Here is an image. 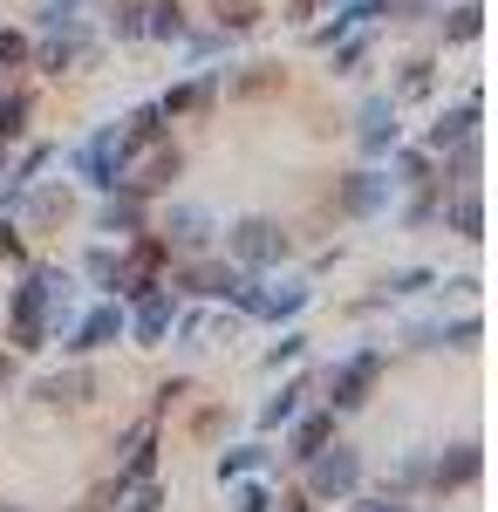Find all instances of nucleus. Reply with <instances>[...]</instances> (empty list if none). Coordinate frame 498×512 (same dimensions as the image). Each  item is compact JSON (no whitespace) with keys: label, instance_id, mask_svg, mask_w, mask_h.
<instances>
[{"label":"nucleus","instance_id":"nucleus-35","mask_svg":"<svg viewBox=\"0 0 498 512\" xmlns=\"http://www.w3.org/2000/svg\"><path fill=\"white\" fill-rule=\"evenodd\" d=\"M478 35H485V7L464 0L458 14H451V28H444V41H478Z\"/></svg>","mask_w":498,"mask_h":512},{"label":"nucleus","instance_id":"nucleus-28","mask_svg":"<svg viewBox=\"0 0 498 512\" xmlns=\"http://www.w3.org/2000/svg\"><path fill=\"white\" fill-rule=\"evenodd\" d=\"M430 89H437V62H430V55H410V62H403V76H396V89H389V96H396V103H423Z\"/></svg>","mask_w":498,"mask_h":512},{"label":"nucleus","instance_id":"nucleus-7","mask_svg":"<svg viewBox=\"0 0 498 512\" xmlns=\"http://www.w3.org/2000/svg\"><path fill=\"white\" fill-rule=\"evenodd\" d=\"M116 342H123V301H96V308H89V315H76V328H69V335H62V349L69 355H96V349H116Z\"/></svg>","mask_w":498,"mask_h":512},{"label":"nucleus","instance_id":"nucleus-44","mask_svg":"<svg viewBox=\"0 0 498 512\" xmlns=\"http://www.w3.org/2000/svg\"><path fill=\"white\" fill-rule=\"evenodd\" d=\"M0 512H28V506H0Z\"/></svg>","mask_w":498,"mask_h":512},{"label":"nucleus","instance_id":"nucleus-42","mask_svg":"<svg viewBox=\"0 0 498 512\" xmlns=\"http://www.w3.org/2000/svg\"><path fill=\"white\" fill-rule=\"evenodd\" d=\"M355 512H410V506H403V499L389 492V499H355Z\"/></svg>","mask_w":498,"mask_h":512},{"label":"nucleus","instance_id":"nucleus-6","mask_svg":"<svg viewBox=\"0 0 498 512\" xmlns=\"http://www.w3.org/2000/svg\"><path fill=\"white\" fill-rule=\"evenodd\" d=\"M396 96H362V110H355V144H362V158H389L396 144H403V123H396Z\"/></svg>","mask_w":498,"mask_h":512},{"label":"nucleus","instance_id":"nucleus-29","mask_svg":"<svg viewBox=\"0 0 498 512\" xmlns=\"http://www.w3.org/2000/svg\"><path fill=\"white\" fill-rule=\"evenodd\" d=\"M444 219H451V233H458V239H485V198H478V185H464V192L451 198Z\"/></svg>","mask_w":498,"mask_h":512},{"label":"nucleus","instance_id":"nucleus-12","mask_svg":"<svg viewBox=\"0 0 498 512\" xmlns=\"http://www.w3.org/2000/svg\"><path fill=\"white\" fill-rule=\"evenodd\" d=\"M178 287H185V294H198V301H239L246 267H232V260H198V267H185V274H178Z\"/></svg>","mask_w":498,"mask_h":512},{"label":"nucleus","instance_id":"nucleus-33","mask_svg":"<svg viewBox=\"0 0 498 512\" xmlns=\"http://www.w3.org/2000/svg\"><path fill=\"white\" fill-rule=\"evenodd\" d=\"M28 110H35L28 89H7V96H0V144H14V137L28 130Z\"/></svg>","mask_w":498,"mask_h":512},{"label":"nucleus","instance_id":"nucleus-3","mask_svg":"<svg viewBox=\"0 0 498 512\" xmlns=\"http://www.w3.org/2000/svg\"><path fill=\"white\" fill-rule=\"evenodd\" d=\"M185 171V151L171 144V137H157V144H144V151H130V158L116 164V185L123 192H171V178Z\"/></svg>","mask_w":498,"mask_h":512},{"label":"nucleus","instance_id":"nucleus-27","mask_svg":"<svg viewBox=\"0 0 498 512\" xmlns=\"http://www.w3.org/2000/svg\"><path fill=\"white\" fill-rule=\"evenodd\" d=\"M301 396H314V383H307V376L280 383V396H273L267 410H260V431H280V424H294V417H301Z\"/></svg>","mask_w":498,"mask_h":512},{"label":"nucleus","instance_id":"nucleus-17","mask_svg":"<svg viewBox=\"0 0 498 512\" xmlns=\"http://www.w3.org/2000/svg\"><path fill=\"white\" fill-rule=\"evenodd\" d=\"M212 103H219V69H205L198 82H178V89H164V96H157V110H164V117H205Z\"/></svg>","mask_w":498,"mask_h":512},{"label":"nucleus","instance_id":"nucleus-16","mask_svg":"<svg viewBox=\"0 0 498 512\" xmlns=\"http://www.w3.org/2000/svg\"><path fill=\"white\" fill-rule=\"evenodd\" d=\"M478 103H485V96L471 89V96H464L458 110H444V117H437L430 130H423V151H430V158H444L451 144H464V137H478Z\"/></svg>","mask_w":498,"mask_h":512},{"label":"nucleus","instance_id":"nucleus-18","mask_svg":"<svg viewBox=\"0 0 498 512\" xmlns=\"http://www.w3.org/2000/svg\"><path fill=\"white\" fill-rule=\"evenodd\" d=\"M89 396H96V369H62V376L35 383V403H48V410H82Z\"/></svg>","mask_w":498,"mask_h":512},{"label":"nucleus","instance_id":"nucleus-30","mask_svg":"<svg viewBox=\"0 0 498 512\" xmlns=\"http://www.w3.org/2000/svg\"><path fill=\"white\" fill-rule=\"evenodd\" d=\"M267 465H273L267 444H232L226 458H219V485H232V478H253V472H267Z\"/></svg>","mask_w":498,"mask_h":512},{"label":"nucleus","instance_id":"nucleus-23","mask_svg":"<svg viewBox=\"0 0 498 512\" xmlns=\"http://www.w3.org/2000/svg\"><path fill=\"white\" fill-rule=\"evenodd\" d=\"M335 437V410L321 403V410H307V417H294V437H287V458H314L321 444Z\"/></svg>","mask_w":498,"mask_h":512},{"label":"nucleus","instance_id":"nucleus-22","mask_svg":"<svg viewBox=\"0 0 498 512\" xmlns=\"http://www.w3.org/2000/svg\"><path fill=\"white\" fill-rule=\"evenodd\" d=\"M280 89V62H246V69H219V96H273Z\"/></svg>","mask_w":498,"mask_h":512},{"label":"nucleus","instance_id":"nucleus-37","mask_svg":"<svg viewBox=\"0 0 498 512\" xmlns=\"http://www.w3.org/2000/svg\"><path fill=\"white\" fill-rule=\"evenodd\" d=\"M232 485H239V478H232ZM226 506H232V512H273V492H267V485H239Z\"/></svg>","mask_w":498,"mask_h":512},{"label":"nucleus","instance_id":"nucleus-41","mask_svg":"<svg viewBox=\"0 0 498 512\" xmlns=\"http://www.w3.org/2000/svg\"><path fill=\"white\" fill-rule=\"evenodd\" d=\"M273 512H314V499H307V492H280V499H273Z\"/></svg>","mask_w":498,"mask_h":512},{"label":"nucleus","instance_id":"nucleus-11","mask_svg":"<svg viewBox=\"0 0 498 512\" xmlns=\"http://www.w3.org/2000/svg\"><path fill=\"white\" fill-rule=\"evenodd\" d=\"M116 164H123V137H116V123H103V130L76 151V178H82V185H96V192H110Z\"/></svg>","mask_w":498,"mask_h":512},{"label":"nucleus","instance_id":"nucleus-21","mask_svg":"<svg viewBox=\"0 0 498 512\" xmlns=\"http://www.w3.org/2000/svg\"><path fill=\"white\" fill-rule=\"evenodd\" d=\"M239 321H246V315H178L171 328L185 335V349H219V342L239 335Z\"/></svg>","mask_w":498,"mask_h":512},{"label":"nucleus","instance_id":"nucleus-32","mask_svg":"<svg viewBox=\"0 0 498 512\" xmlns=\"http://www.w3.org/2000/svg\"><path fill=\"white\" fill-rule=\"evenodd\" d=\"M82 274L96 280L103 294H116V274H123V253H110V246H89V253H82Z\"/></svg>","mask_w":498,"mask_h":512},{"label":"nucleus","instance_id":"nucleus-14","mask_svg":"<svg viewBox=\"0 0 498 512\" xmlns=\"http://www.w3.org/2000/svg\"><path fill=\"white\" fill-rule=\"evenodd\" d=\"M82 55H89V35H82V21H62V28H48L41 48H28V62H35L41 76H62V69H76Z\"/></svg>","mask_w":498,"mask_h":512},{"label":"nucleus","instance_id":"nucleus-45","mask_svg":"<svg viewBox=\"0 0 498 512\" xmlns=\"http://www.w3.org/2000/svg\"><path fill=\"white\" fill-rule=\"evenodd\" d=\"M0 164H7V144H0Z\"/></svg>","mask_w":498,"mask_h":512},{"label":"nucleus","instance_id":"nucleus-1","mask_svg":"<svg viewBox=\"0 0 498 512\" xmlns=\"http://www.w3.org/2000/svg\"><path fill=\"white\" fill-rule=\"evenodd\" d=\"M383 362H389L383 349H355L348 362H335V369L321 376V390H328L321 403H328L335 417H348V410H362V403L376 396V383H383Z\"/></svg>","mask_w":498,"mask_h":512},{"label":"nucleus","instance_id":"nucleus-5","mask_svg":"<svg viewBox=\"0 0 498 512\" xmlns=\"http://www.w3.org/2000/svg\"><path fill=\"white\" fill-rule=\"evenodd\" d=\"M226 253H232V267H280L287 260V233L273 219H239L226 233Z\"/></svg>","mask_w":498,"mask_h":512},{"label":"nucleus","instance_id":"nucleus-24","mask_svg":"<svg viewBox=\"0 0 498 512\" xmlns=\"http://www.w3.org/2000/svg\"><path fill=\"white\" fill-rule=\"evenodd\" d=\"M314 301V287L307 280H280V287H260V321H294Z\"/></svg>","mask_w":498,"mask_h":512},{"label":"nucleus","instance_id":"nucleus-40","mask_svg":"<svg viewBox=\"0 0 498 512\" xmlns=\"http://www.w3.org/2000/svg\"><path fill=\"white\" fill-rule=\"evenodd\" d=\"M192 431H198V437H219V431H226V410H198Z\"/></svg>","mask_w":498,"mask_h":512},{"label":"nucleus","instance_id":"nucleus-13","mask_svg":"<svg viewBox=\"0 0 498 512\" xmlns=\"http://www.w3.org/2000/svg\"><path fill=\"white\" fill-rule=\"evenodd\" d=\"M157 233H164V246H171V253H205L219 226H212V212H205V205H171Z\"/></svg>","mask_w":498,"mask_h":512},{"label":"nucleus","instance_id":"nucleus-43","mask_svg":"<svg viewBox=\"0 0 498 512\" xmlns=\"http://www.w3.org/2000/svg\"><path fill=\"white\" fill-rule=\"evenodd\" d=\"M0 390H14V355H0Z\"/></svg>","mask_w":498,"mask_h":512},{"label":"nucleus","instance_id":"nucleus-34","mask_svg":"<svg viewBox=\"0 0 498 512\" xmlns=\"http://www.w3.org/2000/svg\"><path fill=\"white\" fill-rule=\"evenodd\" d=\"M423 287H437V274H430V267H396V274L383 280L389 301H403V294H423Z\"/></svg>","mask_w":498,"mask_h":512},{"label":"nucleus","instance_id":"nucleus-39","mask_svg":"<svg viewBox=\"0 0 498 512\" xmlns=\"http://www.w3.org/2000/svg\"><path fill=\"white\" fill-rule=\"evenodd\" d=\"M0 260H28V239L14 233V226H0Z\"/></svg>","mask_w":498,"mask_h":512},{"label":"nucleus","instance_id":"nucleus-2","mask_svg":"<svg viewBox=\"0 0 498 512\" xmlns=\"http://www.w3.org/2000/svg\"><path fill=\"white\" fill-rule=\"evenodd\" d=\"M307 465V499L321 506V499H355V485H362V451L355 444H321L314 458H301Z\"/></svg>","mask_w":498,"mask_h":512},{"label":"nucleus","instance_id":"nucleus-26","mask_svg":"<svg viewBox=\"0 0 498 512\" xmlns=\"http://www.w3.org/2000/svg\"><path fill=\"white\" fill-rule=\"evenodd\" d=\"M335 48V76H362V62H369V48H376V21L369 28H348L342 41H328Z\"/></svg>","mask_w":498,"mask_h":512},{"label":"nucleus","instance_id":"nucleus-36","mask_svg":"<svg viewBox=\"0 0 498 512\" xmlns=\"http://www.w3.org/2000/svg\"><path fill=\"white\" fill-rule=\"evenodd\" d=\"M301 349H307V335H301V328H287V335H280V342L267 349V362H260V369H280V362H301Z\"/></svg>","mask_w":498,"mask_h":512},{"label":"nucleus","instance_id":"nucleus-20","mask_svg":"<svg viewBox=\"0 0 498 512\" xmlns=\"http://www.w3.org/2000/svg\"><path fill=\"white\" fill-rule=\"evenodd\" d=\"M478 472H485V451H478V444H458L451 458H437L423 478H430L437 492H458V485H478Z\"/></svg>","mask_w":498,"mask_h":512},{"label":"nucleus","instance_id":"nucleus-9","mask_svg":"<svg viewBox=\"0 0 498 512\" xmlns=\"http://www.w3.org/2000/svg\"><path fill=\"white\" fill-rule=\"evenodd\" d=\"M389 192H396L389 171H348V178H335V212H348V219H376V212L389 205Z\"/></svg>","mask_w":498,"mask_h":512},{"label":"nucleus","instance_id":"nucleus-38","mask_svg":"<svg viewBox=\"0 0 498 512\" xmlns=\"http://www.w3.org/2000/svg\"><path fill=\"white\" fill-rule=\"evenodd\" d=\"M28 48H35L28 35H14V28H0V69H21V62H28Z\"/></svg>","mask_w":498,"mask_h":512},{"label":"nucleus","instance_id":"nucleus-15","mask_svg":"<svg viewBox=\"0 0 498 512\" xmlns=\"http://www.w3.org/2000/svg\"><path fill=\"white\" fill-rule=\"evenodd\" d=\"M144 226H151V205H144V192H123V185H110V192H103V205H96V233L130 239V233H144Z\"/></svg>","mask_w":498,"mask_h":512},{"label":"nucleus","instance_id":"nucleus-19","mask_svg":"<svg viewBox=\"0 0 498 512\" xmlns=\"http://www.w3.org/2000/svg\"><path fill=\"white\" fill-rule=\"evenodd\" d=\"M21 198H28V226H35V233H55V226H62L69 212H76L69 185H28Z\"/></svg>","mask_w":498,"mask_h":512},{"label":"nucleus","instance_id":"nucleus-8","mask_svg":"<svg viewBox=\"0 0 498 512\" xmlns=\"http://www.w3.org/2000/svg\"><path fill=\"white\" fill-rule=\"evenodd\" d=\"M171 321H178V301H171V287H151V294H137V308L123 315V335H130L137 349H157V342L171 335Z\"/></svg>","mask_w":498,"mask_h":512},{"label":"nucleus","instance_id":"nucleus-25","mask_svg":"<svg viewBox=\"0 0 498 512\" xmlns=\"http://www.w3.org/2000/svg\"><path fill=\"white\" fill-rule=\"evenodd\" d=\"M185 7L178 0H144V41H185Z\"/></svg>","mask_w":498,"mask_h":512},{"label":"nucleus","instance_id":"nucleus-10","mask_svg":"<svg viewBox=\"0 0 498 512\" xmlns=\"http://www.w3.org/2000/svg\"><path fill=\"white\" fill-rule=\"evenodd\" d=\"M35 280H41V321H48V342H62V335L76 328V308H82L76 280L62 274V267H35Z\"/></svg>","mask_w":498,"mask_h":512},{"label":"nucleus","instance_id":"nucleus-4","mask_svg":"<svg viewBox=\"0 0 498 512\" xmlns=\"http://www.w3.org/2000/svg\"><path fill=\"white\" fill-rule=\"evenodd\" d=\"M7 342H14L21 355H41V349H48V321H41V280H35V267L21 274L14 301H7Z\"/></svg>","mask_w":498,"mask_h":512},{"label":"nucleus","instance_id":"nucleus-31","mask_svg":"<svg viewBox=\"0 0 498 512\" xmlns=\"http://www.w3.org/2000/svg\"><path fill=\"white\" fill-rule=\"evenodd\" d=\"M260 14H267V0H212L219 35H246V28H260Z\"/></svg>","mask_w":498,"mask_h":512}]
</instances>
